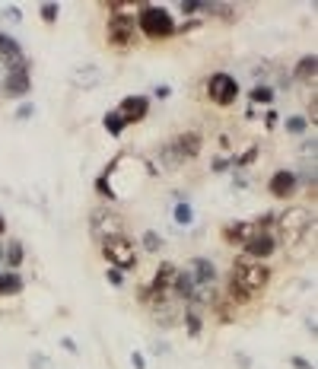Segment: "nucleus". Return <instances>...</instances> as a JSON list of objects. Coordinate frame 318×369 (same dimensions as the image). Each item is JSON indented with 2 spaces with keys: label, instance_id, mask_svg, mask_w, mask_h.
<instances>
[{
  "label": "nucleus",
  "instance_id": "obj_27",
  "mask_svg": "<svg viewBox=\"0 0 318 369\" xmlns=\"http://www.w3.org/2000/svg\"><path fill=\"white\" fill-rule=\"evenodd\" d=\"M86 76H99V70L96 67H86ZM76 86H96L92 83V80H83V74H80V70H76V80H74Z\"/></svg>",
  "mask_w": 318,
  "mask_h": 369
},
{
  "label": "nucleus",
  "instance_id": "obj_4",
  "mask_svg": "<svg viewBox=\"0 0 318 369\" xmlns=\"http://www.w3.org/2000/svg\"><path fill=\"white\" fill-rule=\"evenodd\" d=\"M102 255H106L108 268H115V271H134L137 268V242L131 239V236H108V239H102Z\"/></svg>",
  "mask_w": 318,
  "mask_h": 369
},
{
  "label": "nucleus",
  "instance_id": "obj_12",
  "mask_svg": "<svg viewBox=\"0 0 318 369\" xmlns=\"http://www.w3.org/2000/svg\"><path fill=\"white\" fill-rule=\"evenodd\" d=\"M255 233H261L255 220H233V223L223 227V242H229V245H235V249H242Z\"/></svg>",
  "mask_w": 318,
  "mask_h": 369
},
{
  "label": "nucleus",
  "instance_id": "obj_5",
  "mask_svg": "<svg viewBox=\"0 0 318 369\" xmlns=\"http://www.w3.org/2000/svg\"><path fill=\"white\" fill-rule=\"evenodd\" d=\"M29 90H32L29 60H26V64H16V67H10L7 74L0 76V92L7 99H23V96H29Z\"/></svg>",
  "mask_w": 318,
  "mask_h": 369
},
{
  "label": "nucleus",
  "instance_id": "obj_31",
  "mask_svg": "<svg viewBox=\"0 0 318 369\" xmlns=\"http://www.w3.org/2000/svg\"><path fill=\"white\" fill-rule=\"evenodd\" d=\"M131 363H134V369H147V360H144V354H131Z\"/></svg>",
  "mask_w": 318,
  "mask_h": 369
},
{
  "label": "nucleus",
  "instance_id": "obj_21",
  "mask_svg": "<svg viewBox=\"0 0 318 369\" xmlns=\"http://www.w3.org/2000/svg\"><path fill=\"white\" fill-rule=\"evenodd\" d=\"M102 128H106L112 137H118V134H124V128H128V121H124L118 112H106V118H102Z\"/></svg>",
  "mask_w": 318,
  "mask_h": 369
},
{
  "label": "nucleus",
  "instance_id": "obj_24",
  "mask_svg": "<svg viewBox=\"0 0 318 369\" xmlns=\"http://www.w3.org/2000/svg\"><path fill=\"white\" fill-rule=\"evenodd\" d=\"M175 223H178V227H191V223H194L191 204H175Z\"/></svg>",
  "mask_w": 318,
  "mask_h": 369
},
{
  "label": "nucleus",
  "instance_id": "obj_33",
  "mask_svg": "<svg viewBox=\"0 0 318 369\" xmlns=\"http://www.w3.org/2000/svg\"><path fill=\"white\" fill-rule=\"evenodd\" d=\"M3 233H7V220H3V213H0V239H3Z\"/></svg>",
  "mask_w": 318,
  "mask_h": 369
},
{
  "label": "nucleus",
  "instance_id": "obj_34",
  "mask_svg": "<svg viewBox=\"0 0 318 369\" xmlns=\"http://www.w3.org/2000/svg\"><path fill=\"white\" fill-rule=\"evenodd\" d=\"M0 261H3V245H0Z\"/></svg>",
  "mask_w": 318,
  "mask_h": 369
},
{
  "label": "nucleus",
  "instance_id": "obj_20",
  "mask_svg": "<svg viewBox=\"0 0 318 369\" xmlns=\"http://www.w3.org/2000/svg\"><path fill=\"white\" fill-rule=\"evenodd\" d=\"M3 258H7L10 271H16V268L26 261V245H23L19 239H10V242H7V249H3Z\"/></svg>",
  "mask_w": 318,
  "mask_h": 369
},
{
  "label": "nucleus",
  "instance_id": "obj_9",
  "mask_svg": "<svg viewBox=\"0 0 318 369\" xmlns=\"http://www.w3.org/2000/svg\"><path fill=\"white\" fill-rule=\"evenodd\" d=\"M201 134L197 131H185V134H178L172 143L166 147V153L169 156H175L172 163H185V159H194L197 153H201Z\"/></svg>",
  "mask_w": 318,
  "mask_h": 369
},
{
  "label": "nucleus",
  "instance_id": "obj_1",
  "mask_svg": "<svg viewBox=\"0 0 318 369\" xmlns=\"http://www.w3.org/2000/svg\"><path fill=\"white\" fill-rule=\"evenodd\" d=\"M271 284V268L265 261H249V258H235L229 268L226 280V300L233 302H251L267 290Z\"/></svg>",
  "mask_w": 318,
  "mask_h": 369
},
{
  "label": "nucleus",
  "instance_id": "obj_15",
  "mask_svg": "<svg viewBox=\"0 0 318 369\" xmlns=\"http://www.w3.org/2000/svg\"><path fill=\"white\" fill-rule=\"evenodd\" d=\"M188 268H191V274H194L197 284H207V286L217 284V268H213L210 258H194Z\"/></svg>",
  "mask_w": 318,
  "mask_h": 369
},
{
  "label": "nucleus",
  "instance_id": "obj_23",
  "mask_svg": "<svg viewBox=\"0 0 318 369\" xmlns=\"http://www.w3.org/2000/svg\"><path fill=\"white\" fill-rule=\"evenodd\" d=\"M283 128H287L290 134H306V131H309V121H306V115H290V118L283 121Z\"/></svg>",
  "mask_w": 318,
  "mask_h": 369
},
{
  "label": "nucleus",
  "instance_id": "obj_26",
  "mask_svg": "<svg viewBox=\"0 0 318 369\" xmlns=\"http://www.w3.org/2000/svg\"><path fill=\"white\" fill-rule=\"evenodd\" d=\"M201 7H204V0H182V13H185V16L201 13Z\"/></svg>",
  "mask_w": 318,
  "mask_h": 369
},
{
  "label": "nucleus",
  "instance_id": "obj_22",
  "mask_svg": "<svg viewBox=\"0 0 318 369\" xmlns=\"http://www.w3.org/2000/svg\"><path fill=\"white\" fill-rule=\"evenodd\" d=\"M251 102H255V106H258V102H261V106H271V102H274V90L267 83H258L255 90H251Z\"/></svg>",
  "mask_w": 318,
  "mask_h": 369
},
{
  "label": "nucleus",
  "instance_id": "obj_3",
  "mask_svg": "<svg viewBox=\"0 0 318 369\" xmlns=\"http://www.w3.org/2000/svg\"><path fill=\"white\" fill-rule=\"evenodd\" d=\"M134 23H137V32H144V35L153 38V42H159V38H172L175 32H178L172 13H169L166 7H156V3H144Z\"/></svg>",
  "mask_w": 318,
  "mask_h": 369
},
{
  "label": "nucleus",
  "instance_id": "obj_18",
  "mask_svg": "<svg viewBox=\"0 0 318 369\" xmlns=\"http://www.w3.org/2000/svg\"><path fill=\"white\" fill-rule=\"evenodd\" d=\"M26 290V280L16 271H0V296H19Z\"/></svg>",
  "mask_w": 318,
  "mask_h": 369
},
{
  "label": "nucleus",
  "instance_id": "obj_28",
  "mask_svg": "<svg viewBox=\"0 0 318 369\" xmlns=\"http://www.w3.org/2000/svg\"><path fill=\"white\" fill-rule=\"evenodd\" d=\"M144 245H147V249H150V252H156L159 245H162V239H159V236L153 233V229H147V236H144Z\"/></svg>",
  "mask_w": 318,
  "mask_h": 369
},
{
  "label": "nucleus",
  "instance_id": "obj_14",
  "mask_svg": "<svg viewBox=\"0 0 318 369\" xmlns=\"http://www.w3.org/2000/svg\"><path fill=\"white\" fill-rule=\"evenodd\" d=\"M0 60L7 64V70H10V67H16V64H26L19 42H16V38H10L7 32H0Z\"/></svg>",
  "mask_w": 318,
  "mask_h": 369
},
{
  "label": "nucleus",
  "instance_id": "obj_25",
  "mask_svg": "<svg viewBox=\"0 0 318 369\" xmlns=\"http://www.w3.org/2000/svg\"><path fill=\"white\" fill-rule=\"evenodd\" d=\"M58 16H61V7H58V3H42V19H45L48 26L58 23Z\"/></svg>",
  "mask_w": 318,
  "mask_h": 369
},
{
  "label": "nucleus",
  "instance_id": "obj_6",
  "mask_svg": "<svg viewBox=\"0 0 318 369\" xmlns=\"http://www.w3.org/2000/svg\"><path fill=\"white\" fill-rule=\"evenodd\" d=\"M207 96H210V102H217V106H233L235 96H239V80H235L233 74H210L207 76Z\"/></svg>",
  "mask_w": 318,
  "mask_h": 369
},
{
  "label": "nucleus",
  "instance_id": "obj_7",
  "mask_svg": "<svg viewBox=\"0 0 318 369\" xmlns=\"http://www.w3.org/2000/svg\"><path fill=\"white\" fill-rule=\"evenodd\" d=\"M137 38H140V32H137L134 19H108V26H106V42L112 48H122V51H128V48L137 45Z\"/></svg>",
  "mask_w": 318,
  "mask_h": 369
},
{
  "label": "nucleus",
  "instance_id": "obj_8",
  "mask_svg": "<svg viewBox=\"0 0 318 369\" xmlns=\"http://www.w3.org/2000/svg\"><path fill=\"white\" fill-rule=\"evenodd\" d=\"M90 229H92V236L102 242V239H108V236H122L124 233V223H122V217H118L112 207H99V211L92 213Z\"/></svg>",
  "mask_w": 318,
  "mask_h": 369
},
{
  "label": "nucleus",
  "instance_id": "obj_19",
  "mask_svg": "<svg viewBox=\"0 0 318 369\" xmlns=\"http://www.w3.org/2000/svg\"><path fill=\"white\" fill-rule=\"evenodd\" d=\"M204 312L201 309H194V306H185V315H182V322H185V331L191 334V338H197V334L204 331Z\"/></svg>",
  "mask_w": 318,
  "mask_h": 369
},
{
  "label": "nucleus",
  "instance_id": "obj_11",
  "mask_svg": "<svg viewBox=\"0 0 318 369\" xmlns=\"http://www.w3.org/2000/svg\"><path fill=\"white\" fill-rule=\"evenodd\" d=\"M296 188H299V175L290 172V169H277V172L271 175V181H267V191H271L277 201H287V197H293Z\"/></svg>",
  "mask_w": 318,
  "mask_h": 369
},
{
  "label": "nucleus",
  "instance_id": "obj_29",
  "mask_svg": "<svg viewBox=\"0 0 318 369\" xmlns=\"http://www.w3.org/2000/svg\"><path fill=\"white\" fill-rule=\"evenodd\" d=\"M106 280H108L112 286H124V274H122V271H115V268H108V271H106Z\"/></svg>",
  "mask_w": 318,
  "mask_h": 369
},
{
  "label": "nucleus",
  "instance_id": "obj_10",
  "mask_svg": "<svg viewBox=\"0 0 318 369\" xmlns=\"http://www.w3.org/2000/svg\"><path fill=\"white\" fill-rule=\"evenodd\" d=\"M242 252L245 255L242 258H249V261H265V258H271L274 252H277V239H274V233H255L249 242L242 245Z\"/></svg>",
  "mask_w": 318,
  "mask_h": 369
},
{
  "label": "nucleus",
  "instance_id": "obj_16",
  "mask_svg": "<svg viewBox=\"0 0 318 369\" xmlns=\"http://www.w3.org/2000/svg\"><path fill=\"white\" fill-rule=\"evenodd\" d=\"M144 3H134V0H115L108 3V19H137Z\"/></svg>",
  "mask_w": 318,
  "mask_h": 369
},
{
  "label": "nucleus",
  "instance_id": "obj_2",
  "mask_svg": "<svg viewBox=\"0 0 318 369\" xmlns=\"http://www.w3.org/2000/svg\"><path fill=\"white\" fill-rule=\"evenodd\" d=\"M309 227H315V213L309 207H287L281 217L274 220V239L277 245H296V242L303 239L309 233Z\"/></svg>",
  "mask_w": 318,
  "mask_h": 369
},
{
  "label": "nucleus",
  "instance_id": "obj_17",
  "mask_svg": "<svg viewBox=\"0 0 318 369\" xmlns=\"http://www.w3.org/2000/svg\"><path fill=\"white\" fill-rule=\"evenodd\" d=\"M315 74H318V58H315V54H303L299 64H296V70H293V80L309 83V80H315Z\"/></svg>",
  "mask_w": 318,
  "mask_h": 369
},
{
  "label": "nucleus",
  "instance_id": "obj_30",
  "mask_svg": "<svg viewBox=\"0 0 318 369\" xmlns=\"http://www.w3.org/2000/svg\"><path fill=\"white\" fill-rule=\"evenodd\" d=\"M290 363H293L296 369H315L309 360H306V356H290Z\"/></svg>",
  "mask_w": 318,
  "mask_h": 369
},
{
  "label": "nucleus",
  "instance_id": "obj_13",
  "mask_svg": "<svg viewBox=\"0 0 318 369\" xmlns=\"http://www.w3.org/2000/svg\"><path fill=\"white\" fill-rule=\"evenodd\" d=\"M115 112L122 115L128 124H137V121H144L147 115H150V99L147 96H124Z\"/></svg>",
  "mask_w": 318,
  "mask_h": 369
},
{
  "label": "nucleus",
  "instance_id": "obj_32",
  "mask_svg": "<svg viewBox=\"0 0 318 369\" xmlns=\"http://www.w3.org/2000/svg\"><path fill=\"white\" fill-rule=\"evenodd\" d=\"M16 118H19V121L32 118V106H23V108H19V112H16Z\"/></svg>",
  "mask_w": 318,
  "mask_h": 369
}]
</instances>
